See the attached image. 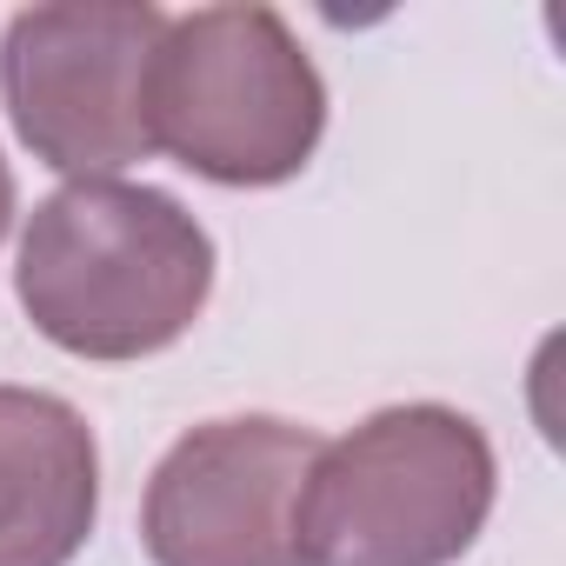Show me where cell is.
Listing matches in <instances>:
<instances>
[{
  "label": "cell",
  "mask_w": 566,
  "mask_h": 566,
  "mask_svg": "<svg viewBox=\"0 0 566 566\" xmlns=\"http://www.w3.org/2000/svg\"><path fill=\"white\" fill-rule=\"evenodd\" d=\"M14 287L54 347L81 360H140L200 321L213 240L160 187L67 180L21 233Z\"/></svg>",
  "instance_id": "cell-1"
},
{
  "label": "cell",
  "mask_w": 566,
  "mask_h": 566,
  "mask_svg": "<svg viewBox=\"0 0 566 566\" xmlns=\"http://www.w3.org/2000/svg\"><path fill=\"white\" fill-rule=\"evenodd\" d=\"M327 127V87L273 8L167 14L147 61V140L220 187L294 180Z\"/></svg>",
  "instance_id": "cell-2"
},
{
  "label": "cell",
  "mask_w": 566,
  "mask_h": 566,
  "mask_svg": "<svg viewBox=\"0 0 566 566\" xmlns=\"http://www.w3.org/2000/svg\"><path fill=\"white\" fill-rule=\"evenodd\" d=\"M493 513V447L453 407H387L321 440L301 486V566H453Z\"/></svg>",
  "instance_id": "cell-3"
},
{
  "label": "cell",
  "mask_w": 566,
  "mask_h": 566,
  "mask_svg": "<svg viewBox=\"0 0 566 566\" xmlns=\"http://www.w3.org/2000/svg\"><path fill=\"white\" fill-rule=\"evenodd\" d=\"M167 14L147 0H67L28 8L0 41V101L34 160L107 180L154 154L147 140V61Z\"/></svg>",
  "instance_id": "cell-4"
},
{
  "label": "cell",
  "mask_w": 566,
  "mask_h": 566,
  "mask_svg": "<svg viewBox=\"0 0 566 566\" xmlns=\"http://www.w3.org/2000/svg\"><path fill=\"white\" fill-rule=\"evenodd\" d=\"M321 433L294 420H207L167 447L140 500L154 566H301V486Z\"/></svg>",
  "instance_id": "cell-5"
},
{
  "label": "cell",
  "mask_w": 566,
  "mask_h": 566,
  "mask_svg": "<svg viewBox=\"0 0 566 566\" xmlns=\"http://www.w3.org/2000/svg\"><path fill=\"white\" fill-rule=\"evenodd\" d=\"M101 513L94 427L41 387H0V566H67Z\"/></svg>",
  "instance_id": "cell-6"
},
{
  "label": "cell",
  "mask_w": 566,
  "mask_h": 566,
  "mask_svg": "<svg viewBox=\"0 0 566 566\" xmlns=\"http://www.w3.org/2000/svg\"><path fill=\"white\" fill-rule=\"evenodd\" d=\"M8 220H14V180H8V160H0V240H8Z\"/></svg>",
  "instance_id": "cell-7"
}]
</instances>
